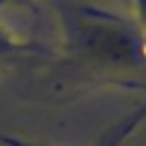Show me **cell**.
<instances>
[{"instance_id": "obj_1", "label": "cell", "mask_w": 146, "mask_h": 146, "mask_svg": "<svg viewBox=\"0 0 146 146\" xmlns=\"http://www.w3.org/2000/svg\"><path fill=\"white\" fill-rule=\"evenodd\" d=\"M58 20L62 48L70 62L102 74H144V24L90 4L62 6Z\"/></svg>"}, {"instance_id": "obj_2", "label": "cell", "mask_w": 146, "mask_h": 146, "mask_svg": "<svg viewBox=\"0 0 146 146\" xmlns=\"http://www.w3.org/2000/svg\"><path fill=\"white\" fill-rule=\"evenodd\" d=\"M146 116V108L144 104H140L138 108H134L128 116H124L120 122H116L100 140H98V146H124V142L138 130V126L142 124Z\"/></svg>"}, {"instance_id": "obj_3", "label": "cell", "mask_w": 146, "mask_h": 146, "mask_svg": "<svg viewBox=\"0 0 146 146\" xmlns=\"http://www.w3.org/2000/svg\"><path fill=\"white\" fill-rule=\"evenodd\" d=\"M36 46L34 44H28V42H20L18 38H14L6 28L0 26V60L4 58H12L16 54H26V52H32Z\"/></svg>"}, {"instance_id": "obj_4", "label": "cell", "mask_w": 146, "mask_h": 146, "mask_svg": "<svg viewBox=\"0 0 146 146\" xmlns=\"http://www.w3.org/2000/svg\"><path fill=\"white\" fill-rule=\"evenodd\" d=\"M0 144H4V146H40L36 142H28L24 138H18V136H10L6 132H0ZM98 146V142H96Z\"/></svg>"}, {"instance_id": "obj_5", "label": "cell", "mask_w": 146, "mask_h": 146, "mask_svg": "<svg viewBox=\"0 0 146 146\" xmlns=\"http://www.w3.org/2000/svg\"><path fill=\"white\" fill-rule=\"evenodd\" d=\"M14 2H24V0H0V8L8 6V4H14Z\"/></svg>"}]
</instances>
